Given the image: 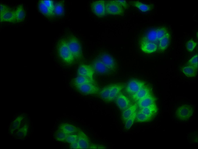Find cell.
<instances>
[{"label": "cell", "mask_w": 198, "mask_h": 149, "mask_svg": "<svg viewBox=\"0 0 198 149\" xmlns=\"http://www.w3.org/2000/svg\"><path fill=\"white\" fill-rule=\"evenodd\" d=\"M140 110L146 115L153 117L157 113L158 108L155 104L142 108Z\"/></svg>", "instance_id": "cell-21"}, {"label": "cell", "mask_w": 198, "mask_h": 149, "mask_svg": "<svg viewBox=\"0 0 198 149\" xmlns=\"http://www.w3.org/2000/svg\"><path fill=\"white\" fill-rule=\"evenodd\" d=\"M59 129L68 135L78 132L79 130L75 126L68 123L61 124L59 126Z\"/></svg>", "instance_id": "cell-20"}, {"label": "cell", "mask_w": 198, "mask_h": 149, "mask_svg": "<svg viewBox=\"0 0 198 149\" xmlns=\"http://www.w3.org/2000/svg\"><path fill=\"white\" fill-rule=\"evenodd\" d=\"M150 94V90L149 87L144 86L132 96V99L138 101Z\"/></svg>", "instance_id": "cell-17"}, {"label": "cell", "mask_w": 198, "mask_h": 149, "mask_svg": "<svg viewBox=\"0 0 198 149\" xmlns=\"http://www.w3.org/2000/svg\"><path fill=\"white\" fill-rule=\"evenodd\" d=\"M111 71L115 68V64L113 58L107 54L101 55L99 58Z\"/></svg>", "instance_id": "cell-14"}, {"label": "cell", "mask_w": 198, "mask_h": 149, "mask_svg": "<svg viewBox=\"0 0 198 149\" xmlns=\"http://www.w3.org/2000/svg\"><path fill=\"white\" fill-rule=\"evenodd\" d=\"M197 45L196 43L192 39H190L187 43L186 48L189 52L192 51Z\"/></svg>", "instance_id": "cell-36"}, {"label": "cell", "mask_w": 198, "mask_h": 149, "mask_svg": "<svg viewBox=\"0 0 198 149\" xmlns=\"http://www.w3.org/2000/svg\"><path fill=\"white\" fill-rule=\"evenodd\" d=\"M140 48L143 52L150 53L155 52L157 47V44L154 43L142 40L141 43Z\"/></svg>", "instance_id": "cell-13"}, {"label": "cell", "mask_w": 198, "mask_h": 149, "mask_svg": "<svg viewBox=\"0 0 198 149\" xmlns=\"http://www.w3.org/2000/svg\"><path fill=\"white\" fill-rule=\"evenodd\" d=\"M137 112L136 111L125 122V127L126 129H129L133 123L136 119Z\"/></svg>", "instance_id": "cell-33"}, {"label": "cell", "mask_w": 198, "mask_h": 149, "mask_svg": "<svg viewBox=\"0 0 198 149\" xmlns=\"http://www.w3.org/2000/svg\"><path fill=\"white\" fill-rule=\"evenodd\" d=\"M169 33L168 29L164 27L154 28L146 34L143 40L155 43H159L161 39Z\"/></svg>", "instance_id": "cell-3"}, {"label": "cell", "mask_w": 198, "mask_h": 149, "mask_svg": "<svg viewBox=\"0 0 198 149\" xmlns=\"http://www.w3.org/2000/svg\"><path fill=\"white\" fill-rule=\"evenodd\" d=\"M105 7L106 12L108 14L121 15L123 13V7L116 1L107 2Z\"/></svg>", "instance_id": "cell-6"}, {"label": "cell", "mask_w": 198, "mask_h": 149, "mask_svg": "<svg viewBox=\"0 0 198 149\" xmlns=\"http://www.w3.org/2000/svg\"><path fill=\"white\" fill-rule=\"evenodd\" d=\"M156 98L150 94L137 101V104L141 109L155 104Z\"/></svg>", "instance_id": "cell-18"}, {"label": "cell", "mask_w": 198, "mask_h": 149, "mask_svg": "<svg viewBox=\"0 0 198 149\" xmlns=\"http://www.w3.org/2000/svg\"><path fill=\"white\" fill-rule=\"evenodd\" d=\"M87 83H94V80L88 77L80 76H78L74 80L76 86Z\"/></svg>", "instance_id": "cell-27"}, {"label": "cell", "mask_w": 198, "mask_h": 149, "mask_svg": "<svg viewBox=\"0 0 198 149\" xmlns=\"http://www.w3.org/2000/svg\"><path fill=\"white\" fill-rule=\"evenodd\" d=\"M24 117L23 115L18 116L12 122L10 127V131L11 133L19 128L21 123Z\"/></svg>", "instance_id": "cell-28"}, {"label": "cell", "mask_w": 198, "mask_h": 149, "mask_svg": "<svg viewBox=\"0 0 198 149\" xmlns=\"http://www.w3.org/2000/svg\"><path fill=\"white\" fill-rule=\"evenodd\" d=\"M76 87L81 92L86 94H96L99 91L98 87L94 83H87Z\"/></svg>", "instance_id": "cell-8"}, {"label": "cell", "mask_w": 198, "mask_h": 149, "mask_svg": "<svg viewBox=\"0 0 198 149\" xmlns=\"http://www.w3.org/2000/svg\"><path fill=\"white\" fill-rule=\"evenodd\" d=\"M38 8L41 12L46 17H51L54 15V5L51 1H41L39 3Z\"/></svg>", "instance_id": "cell-5"}, {"label": "cell", "mask_w": 198, "mask_h": 149, "mask_svg": "<svg viewBox=\"0 0 198 149\" xmlns=\"http://www.w3.org/2000/svg\"><path fill=\"white\" fill-rule=\"evenodd\" d=\"M116 101L118 106L122 110H124L128 108L130 104L129 99L122 94H120L117 96Z\"/></svg>", "instance_id": "cell-16"}, {"label": "cell", "mask_w": 198, "mask_h": 149, "mask_svg": "<svg viewBox=\"0 0 198 149\" xmlns=\"http://www.w3.org/2000/svg\"><path fill=\"white\" fill-rule=\"evenodd\" d=\"M105 3L103 1H97L93 2L91 6L93 12L99 17H102L105 14Z\"/></svg>", "instance_id": "cell-7"}, {"label": "cell", "mask_w": 198, "mask_h": 149, "mask_svg": "<svg viewBox=\"0 0 198 149\" xmlns=\"http://www.w3.org/2000/svg\"><path fill=\"white\" fill-rule=\"evenodd\" d=\"M70 148L72 149H79L77 140L74 143L70 144Z\"/></svg>", "instance_id": "cell-40"}, {"label": "cell", "mask_w": 198, "mask_h": 149, "mask_svg": "<svg viewBox=\"0 0 198 149\" xmlns=\"http://www.w3.org/2000/svg\"><path fill=\"white\" fill-rule=\"evenodd\" d=\"M194 112L193 107L188 105H183L179 107L175 111L176 118L181 120H186L192 116Z\"/></svg>", "instance_id": "cell-4"}, {"label": "cell", "mask_w": 198, "mask_h": 149, "mask_svg": "<svg viewBox=\"0 0 198 149\" xmlns=\"http://www.w3.org/2000/svg\"><path fill=\"white\" fill-rule=\"evenodd\" d=\"M1 22H13L16 21L15 11L9 8L0 14Z\"/></svg>", "instance_id": "cell-15"}, {"label": "cell", "mask_w": 198, "mask_h": 149, "mask_svg": "<svg viewBox=\"0 0 198 149\" xmlns=\"http://www.w3.org/2000/svg\"><path fill=\"white\" fill-rule=\"evenodd\" d=\"M15 11L16 21L18 22L23 21L26 16L25 12L23 6L21 5H19Z\"/></svg>", "instance_id": "cell-24"}, {"label": "cell", "mask_w": 198, "mask_h": 149, "mask_svg": "<svg viewBox=\"0 0 198 149\" xmlns=\"http://www.w3.org/2000/svg\"><path fill=\"white\" fill-rule=\"evenodd\" d=\"M152 118V117L144 113L140 110L137 113L136 118V121L139 122L149 121L151 120Z\"/></svg>", "instance_id": "cell-29"}, {"label": "cell", "mask_w": 198, "mask_h": 149, "mask_svg": "<svg viewBox=\"0 0 198 149\" xmlns=\"http://www.w3.org/2000/svg\"><path fill=\"white\" fill-rule=\"evenodd\" d=\"M68 135L59 129L55 133V137L56 140L60 141H65Z\"/></svg>", "instance_id": "cell-32"}, {"label": "cell", "mask_w": 198, "mask_h": 149, "mask_svg": "<svg viewBox=\"0 0 198 149\" xmlns=\"http://www.w3.org/2000/svg\"><path fill=\"white\" fill-rule=\"evenodd\" d=\"M170 38L169 33L160 39L158 43V48L160 50L163 51L167 48L170 42Z\"/></svg>", "instance_id": "cell-23"}, {"label": "cell", "mask_w": 198, "mask_h": 149, "mask_svg": "<svg viewBox=\"0 0 198 149\" xmlns=\"http://www.w3.org/2000/svg\"><path fill=\"white\" fill-rule=\"evenodd\" d=\"M57 50L59 57L65 64L71 65L75 62L74 58L69 50L66 40L61 39L59 41Z\"/></svg>", "instance_id": "cell-1"}, {"label": "cell", "mask_w": 198, "mask_h": 149, "mask_svg": "<svg viewBox=\"0 0 198 149\" xmlns=\"http://www.w3.org/2000/svg\"><path fill=\"white\" fill-rule=\"evenodd\" d=\"M78 135L76 134H69L66 139L65 141L70 144L74 143L77 140Z\"/></svg>", "instance_id": "cell-37"}, {"label": "cell", "mask_w": 198, "mask_h": 149, "mask_svg": "<svg viewBox=\"0 0 198 149\" xmlns=\"http://www.w3.org/2000/svg\"><path fill=\"white\" fill-rule=\"evenodd\" d=\"M91 67L94 72L102 74H107L110 70L99 59L94 61L92 63Z\"/></svg>", "instance_id": "cell-11"}, {"label": "cell", "mask_w": 198, "mask_h": 149, "mask_svg": "<svg viewBox=\"0 0 198 149\" xmlns=\"http://www.w3.org/2000/svg\"><path fill=\"white\" fill-rule=\"evenodd\" d=\"M94 71L91 66L86 64L81 65L77 71L78 76H83L93 80Z\"/></svg>", "instance_id": "cell-10"}, {"label": "cell", "mask_w": 198, "mask_h": 149, "mask_svg": "<svg viewBox=\"0 0 198 149\" xmlns=\"http://www.w3.org/2000/svg\"><path fill=\"white\" fill-rule=\"evenodd\" d=\"M188 65L197 69L198 67V55L197 54L194 55L189 61Z\"/></svg>", "instance_id": "cell-35"}, {"label": "cell", "mask_w": 198, "mask_h": 149, "mask_svg": "<svg viewBox=\"0 0 198 149\" xmlns=\"http://www.w3.org/2000/svg\"><path fill=\"white\" fill-rule=\"evenodd\" d=\"M69 50L75 61H80L83 59L82 48L77 37L73 35H69L66 40Z\"/></svg>", "instance_id": "cell-2"}, {"label": "cell", "mask_w": 198, "mask_h": 149, "mask_svg": "<svg viewBox=\"0 0 198 149\" xmlns=\"http://www.w3.org/2000/svg\"><path fill=\"white\" fill-rule=\"evenodd\" d=\"M144 82L133 80H130L126 87V91L129 94H133L144 86Z\"/></svg>", "instance_id": "cell-9"}, {"label": "cell", "mask_w": 198, "mask_h": 149, "mask_svg": "<svg viewBox=\"0 0 198 149\" xmlns=\"http://www.w3.org/2000/svg\"><path fill=\"white\" fill-rule=\"evenodd\" d=\"M28 128V125L27 124H25L21 128L18 129L16 133L17 135L21 137H25L27 133Z\"/></svg>", "instance_id": "cell-34"}, {"label": "cell", "mask_w": 198, "mask_h": 149, "mask_svg": "<svg viewBox=\"0 0 198 149\" xmlns=\"http://www.w3.org/2000/svg\"><path fill=\"white\" fill-rule=\"evenodd\" d=\"M77 135L79 149L89 148V141L86 134L83 131L79 129Z\"/></svg>", "instance_id": "cell-12"}, {"label": "cell", "mask_w": 198, "mask_h": 149, "mask_svg": "<svg viewBox=\"0 0 198 149\" xmlns=\"http://www.w3.org/2000/svg\"><path fill=\"white\" fill-rule=\"evenodd\" d=\"M9 9V8L6 6L4 5L1 4L0 5V13H2L3 12Z\"/></svg>", "instance_id": "cell-39"}, {"label": "cell", "mask_w": 198, "mask_h": 149, "mask_svg": "<svg viewBox=\"0 0 198 149\" xmlns=\"http://www.w3.org/2000/svg\"><path fill=\"white\" fill-rule=\"evenodd\" d=\"M123 85L115 84L111 85L110 94L108 101H110L114 100L118 95L123 88Z\"/></svg>", "instance_id": "cell-19"}, {"label": "cell", "mask_w": 198, "mask_h": 149, "mask_svg": "<svg viewBox=\"0 0 198 149\" xmlns=\"http://www.w3.org/2000/svg\"><path fill=\"white\" fill-rule=\"evenodd\" d=\"M64 8L62 3L58 2L54 5V14L57 16H61L64 14Z\"/></svg>", "instance_id": "cell-30"}, {"label": "cell", "mask_w": 198, "mask_h": 149, "mask_svg": "<svg viewBox=\"0 0 198 149\" xmlns=\"http://www.w3.org/2000/svg\"><path fill=\"white\" fill-rule=\"evenodd\" d=\"M116 1L119 3L125 8L126 9L128 8V5L126 1L124 0H118Z\"/></svg>", "instance_id": "cell-38"}, {"label": "cell", "mask_w": 198, "mask_h": 149, "mask_svg": "<svg viewBox=\"0 0 198 149\" xmlns=\"http://www.w3.org/2000/svg\"><path fill=\"white\" fill-rule=\"evenodd\" d=\"M137 108V105L135 104L129 106L124 110L122 116L123 120L125 122L136 111Z\"/></svg>", "instance_id": "cell-22"}, {"label": "cell", "mask_w": 198, "mask_h": 149, "mask_svg": "<svg viewBox=\"0 0 198 149\" xmlns=\"http://www.w3.org/2000/svg\"><path fill=\"white\" fill-rule=\"evenodd\" d=\"M197 70L194 67L189 65L184 66L181 69L183 73L189 77L195 76L197 73Z\"/></svg>", "instance_id": "cell-25"}, {"label": "cell", "mask_w": 198, "mask_h": 149, "mask_svg": "<svg viewBox=\"0 0 198 149\" xmlns=\"http://www.w3.org/2000/svg\"><path fill=\"white\" fill-rule=\"evenodd\" d=\"M111 85L103 88L100 92V95L103 99L108 101L110 92Z\"/></svg>", "instance_id": "cell-31"}, {"label": "cell", "mask_w": 198, "mask_h": 149, "mask_svg": "<svg viewBox=\"0 0 198 149\" xmlns=\"http://www.w3.org/2000/svg\"><path fill=\"white\" fill-rule=\"evenodd\" d=\"M132 4L143 12H147L152 9L153 5H147L138 1H133L131 2Z\"/></svg>", "instance_id": "cell-26"}]
</instances>
